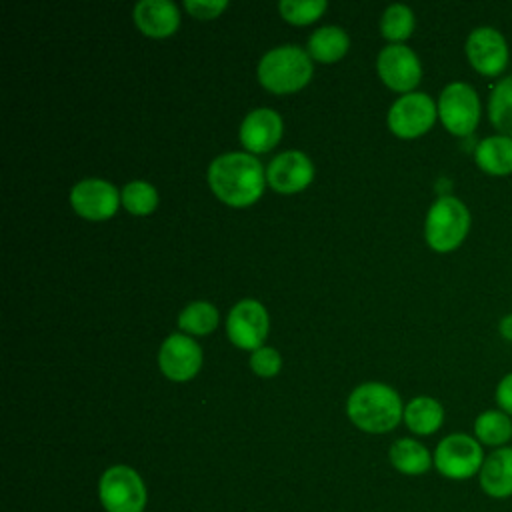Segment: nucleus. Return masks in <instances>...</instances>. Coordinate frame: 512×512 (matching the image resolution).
<instances>
[{"label": "nucleus", "instance_id": "f257e3e1", "mask_svg": "<svg viewBox=\"0 0 512 512\" xmlns=\"http://www.w3.org/2000/svg\"><path fill=\"white\" fill-rule=\"evenodd\" d=\"M266 174L262 164L244 152H228L208 166V184L212 192L228 206L244 208L254 204L264 192Z\"/></svg>", "mask_w": 512, "mask_h": 512}, {"label": "nucleus", "instance_id": "f03ea898", "mask_svg": "<svg viewBox=\"0 0 512 512\" xmlns=\"http://www.w3.org/2000/svg\"><path fill=\"white\" fill-rule=\"evenodd\" d=\"M348 418L360 430L382 434L404 420V406L398 392L380 382H366L352 390L346 404Z\"/></svg>", "mask_w": 512, "mask_h": 512}, {"label": "nucleus", "instance_id": "7ed1b4c3", "mask_svg": "<svg viewBox=\"0 0 512 512\" xmlns=\"http://www.w3.org/2000/svg\"><path fill=\"white\" fill-rule=\"evenodd\" d=\"M470 226L472 216L468 206L452 194H442L428 208L424 220V238L434 252L446 254L462 246Z\"/></svg>", "mask_w": 512, "mask_h": 512}, {"label": "nucleus", "instance_id": "20e7f679", "mask_svg": "<svg viewBox=\"0 0 512 512\" xmlns=\"http://www.w3.org/2000/svg\"><path fill=\"white\" fill-rule=\"evenodd\" d=\"M312 78L310 54L300 46L286 44L266 52L258 64L260 84L274 94H290L304 88Z\"/></svg>", "mask_w": 512, "mask_h": 512}, {"label": "nucleus", "instance_id": "39448f33", "mask_svg": "<svg viewBox=\"0 0 512 512\" xmlns=\"http://www.w3.org/2000/svg\"><path fill=\"white\" fill-rule=\"evenodd\" d=\"M434 468L448 480H470L478 476L486 452L484 446L466 432L444 436L434 450Z\"/></svg>", "mask_w": 512, "mask_h": 512}, {"label": "nucleus", "instance_id": "423d86ee", "mask_svg": "<svg viewBox=\"0 0 512 512\" xmlns=\"http://www.w3.org/2000/svg\"><path fill=\"white\" fill-rule=\"evenodd\" d=\"M438 118L454 136H470L482 116V102L476 88L468 82H450L442 88L438 102Z\"/></svg>", "mask_w": 512, "mask_h": 512}, {"label": "nucleus", "instance_id": "0eeeda50", "mask_svg": "<svg viewBox=\"0 0 512 512\" xmlns=\"http://www.w3.org/2000/svg\"><path fill=\"white\" fill-rule=\"evenodd\" d=\"M98 496L106 512H144L148 500L144 480L124 464L110 466L100 476Z\"/></svg>", "mask_w": 512, "mask_h": 512}, {"label": "nucleus", "instance_id": "6e6552de", "mask_svg": "<svg viewBox=\"0 0 512 512\" xmlns=\"http://www.w3.org/2000/svg\"><path fill=\"white\" fill-rule=\"evenodd\" d=\"M464 54L474 72L484 78H500L510 62V46L494 26H478L466 36Z\"/></svg>", "mask_w": 512, "mask_h": 512}, {"label": "nucleus", "instance_id": "1a4fd4ad", "mask_svg": "<svg viewBox=\"0 0 512 512\" xmlns=\"http://www.w3.org/2000/svg\"><path fill=\"white\" fill-rule=\"evenodd\" d=\"M438 118L436 102L426 92H408L388 110V128L400 138L426 134Z\"/></svg>", "mask_w": 512, "mask_h": 512}, {"label": "nucleus", "instance_id": "9d476101", "mask_svg": "<svg viewBox=\"0 0 512 512\" xmlns=\"http://www.w3.org/2000/svg\"><path fill=\"white\" fill-rule=\"evenodd\" d=\"M226 332L232 344L244 350H258L268 334V312L252 298L240 300L228 314Z\"/></svg>", "mask_w": 512, "mask_h": 512}, {"label": "nucleus", "instance_id": "9b49d317", "mask_svg": "<svg viewBox=\"0 0 512 512\" xmlns=\"http://www.w3.org/2000/svg\"><path fill=\"white\" fill-rule=\"evenodd\" d=\"M382 82L396 92H412L422 78V64L412 48L404 44H390L380 50L376 60Z\"/></svg>", "mask_w": 512, "mask_h": 512}, {"label": "nucleus", "instance_id": "f8f14e48", "mask_svg": "<svg viewBox=\"0 0 512 512\" xmlns=\"http://www.w3.org/2000/svg\"><path fill=\"white\" fill-rule=\"evenodd\" d=\"M120 194L114 184L100 178H86L74 184L70 204L76 214L88 220H106L118 210Z\"/></svg>", "mask_w": 512, "mask_h": 512}, {"label": "nucleus", "instance_id": "ddd939ff", "mask_svg": "<svg viewBox=\"0 0 512 512\" xmlns=\"http://www.w3.org/2000/svg\"><path fill=\"white\" fill-rule=\"evenodd\" d=\"M158 364L166 378L174 382H186L202 366L200 346L184 334H170L158 352Z\"/></svg>", "mask_w": 512, "mask_h": 512}, {"label": "nucleus", "instance_id": "4468645a", "mask_svg": "<svg viewBox=\"0 0 512 512\" xmlns=\"http://www.w3.org/2000/svg\"><path fill=\"white\" fill-rule=\"evenodd\" d=\"M312 178L314 166L310 158L298 150L278 154L266 170V182L278 194H296L304 190L312 182Z\"/></svg>", "mask_w": 512, "mask_h": 512}, {"label": "nucleus", "instance_id": "2eb2a0df", "mask_svg": "<svg viewBox=\"0 0 512 512\" xmlns=\"http://www.w3.org/2000/svg\"><path fill=\"white\" fill-rule=\"evenodd\" d=\"M282 138V118L270 108H256L240 124V142L248 152L272 150Z\"/></svg>", "mask_w": 512, "mask_h": 512}, {"label": "nucleus", "instance_id": "dca6fc26", "mask_svg": "<svg viewBox=\"0 0 512 512\" xmlns=\"http://www.w3.org/2000/svg\"><path fill=\"white\" fill-rule=\"evenodd\" d=\"M480 490L494 500L512 496V446L490 450L478 472Z\"/></svg>", "mask_w": 512, "mask_h": 512}, {"label": "nucleus", "instance_id": "f3484780", "mask_svg": "<svg viewBox=\"0 0 512 512\" xmlns=\"http://www.w3.org/2000/svg\"><path fill=\"white\" fill-rule=\"evenodd\" d=\"M134 22L150 38H166L176 32L180 14L170 0H142L134 8Z\"/></svg>", "mask_w": 512, "mask_h": 512}, {"label": "nucleus", "instance_id": "a211bd4d", "mask_svg": "<svg viewBox=\"0 0 512 512\" xmlns=\"http://www.w3.org/2000/svg\"><path fill=\"white\" fill-rule=\"evenodd\" d=\"M474 164L492 178H506L512 174V138L504 134H490L474 146Z\"/></svg>", "mask_w": 512, "mask_h": 512}, {"label": "nucleus", "instance_id": "6ab92c4d", "mask_svg": "<svg viewBox=\"0 0 512 512\" xmlns=\"http://www.w3.org/2000/svg\"><path fill=\"white\" fill-rule=\"evenodd\" d=\"M472 436L490 450L510 446L512 442V416L500 408L482 410L472 424Z\"/></svg>", "mask_w": 512, "mask_h": 512}, {"label": "nucleus", "instance_id": "aec40b11", "mask_svg": "<svg viewBox=\"0 0 512 512\" xmlns=\"http://www.w3.org/2000/svg\"><path fill=\"white\" fill-rule=\"evenodd\" d=\"M404 422L410 432L430 436L444 424V408L432 396H416L404 406Z\"/></svg>", "mask_w": 512, "mask_h": 512}, {"label": "nucleus", "instance_id": "412c9836", "mask_svg": "<svg viewBox=\"0 0 512 512\" xmlns=\"http://www.w3.org/2000/svg\"><path fill=\"white\" fill-rule=\"evenodd\" d=\"M388 456H390L392 466L406 476L426 474L434 466V456L430 454V450L414 438L396 440L390 446Z\"/></svg>", "mask_w": 512, "mask_h": 512}, {"label": "nucleus", "instance_id": "4be33fe9", "mask_svg": "<svg viewBox=\"0 0 512 512\" xmlns=\"http://www.w3.org/2000/svg\"><path fill=\"white\" fill-rule=\"evenodd\" d=\"M350 46L348 34L338 26H322L308 38V54L324 64L340 60Z\"/></svg>", "mask_w": 512, "mask_h": 512}, {"label": "nucleus", "instance_id": "5701e85b", "mask_svg": "<svg viewBox=\"0 0 512 512\" xmlns=\"http://www.w3.org/2000/svg\"><path fill=\"white\" fill-rule=\"evenodd\" d=\"M488 120L496 134L512 138V74L502 76L488 96Z\"/></svg>", "mask_w": 512, "mask_h": 512}, {"label": "nucleus", "instance_id": "b1692460", "mask_svg": "<svg viewBox=\"0 0 512 512\" xmlns=\"http://www.w3.org/2000/svg\"><path fill=\"white\" fill-rule=\"evenodd\" d=\"M218 326V310L204 300L190 302L178 316V328L192 336H204Z\"/></svg>", "mask_w": 512, "mask_h": 512}, {"label": "nucleus", "instance_id": "393cba45", "mask_svg": "<svg viewBox=\"0 0 512 512\" xmlns=\"http://www.w3.org/2000/svg\"><path fill=\"white\" fill-rule=\"evenodd\" d=\"M414 30V12L404 4H392L384 10L380 20V32L386 40L402 44Z\"/></svg>", "mask_w": 512, "mask_h": 512}, {"label": "nucleus", "instance_id": "a878e982", "mask_svg": "<svg viewBox=\"0 0 512 512\" xmlns=\"http://www.w3.org/2000/svg\"><path fill=\"white\" fill-rule=\"evenodd\" d=\"M120 198H122L124 208L136 216H146V214L154 212L158 206L156 188L144 180L128 182L124 186V190L120 192Z\"/></svg>", "mask_w": 512, "mask_h": 512}, {"label": "nucleus", "instance_id": "bb28decb", "mask_svg": "<svg viewBox=\"0 0 512 512\" xmlns=\"http://www.w3.org/2000/svg\"><path fill=\"white\" fill-rule=\"evenodd\" d=\"M278 8L284 20L302 26L318 20L326 10V2L324 0H282Z\"/></svg>", "mask_w": 512, "mask_h": 512}, {"label": "nucleus", "instance_id": "cd10ccee", "mask_svg": "<svg viewBox=\"0 0 512 512\" xmlns=\"http://www.w3.org/2000/svg\"><path fill=\"white\" fill-rule=\"evenodd\" d=\"M280 366H282V358H280V354H278L276 348L262 346V348L254 350L252 356H250V368H252L258 376L270 378V376H274V374L280 372Z\"/></svg>", "mask_w": 512, "mask_h": 512}, {"label": "nucleus", "instance_id": "c85d7f7f", "mask_svg": "<svg viewBox=\"0 0 512 512\" xmlns=\"http://www.w3.org/2000/svg\"><path fill=\"white\" fill-rule=\"evenodd\" d=\"M184 6L192 16H196L200 20H208V18H216L222 10H226L228 2L226 0H208V2L206 0H186Z\"/></svg>", "mask_w": 512, "mask_h": 512}, {"label": "nucleus", "instance_id": "c756f323", "mask_svg": "<svg viewBox=\"0 0 512 512\" xmlns=\"http://www.w3.org/2000/svg\"><path fill=\"white\" fill-rule=\"evenodd\" d=\"M494 400H496V408H500L502 412H506L508 416H512V372L504 374L494 390Z\"/></svg>", "mask_w": 512, "mask_h": 512}, {"label": "nucleus", "instance_id": "7c9ffc66", "mask_svg": "<svg viewBox=\"0 0 512 512\" xmlns=\"http://www.w3.org/2000/svg\"><path fill=\"white\" fill-rule=\"evenodd\" d=\"M498 334H500L502 340L512 342V312H510V314H504V316L498 320Z\"/></svg>", "mask_w": 512, "mask_h": 512}]
</instances>
